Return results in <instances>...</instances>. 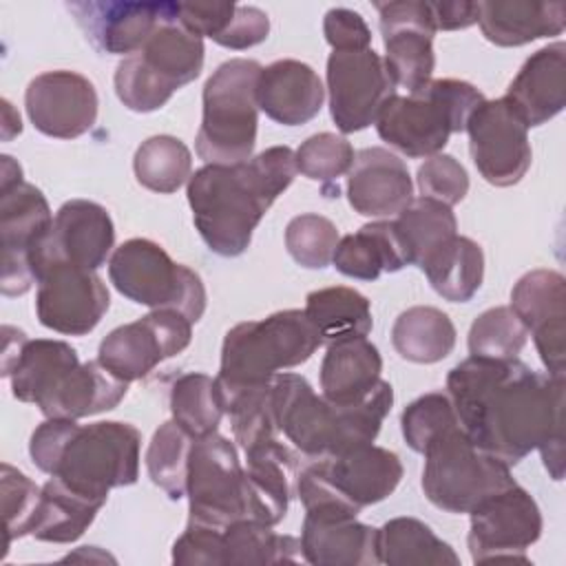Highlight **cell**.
<instances>
[{
	"label": "cell",
	"mask_w": 566,
	"mask_h": 566,
	"mask_svg": "<svg viewBox=\"0 0 566 566\" xmlns=\"http://www.w3.org/2000/svg\"><path fill=\"white\" fill-rule=\"evenodd\" d=\"M303 312L316 327L323 345L367 336L374 327L369 298L345 285L310 292Z\"/></svg>",
	"instance_id": "35"
},
{
	"label": "cell",
	"mask_w": 566,
	"mask_h": 566,
	"mask_svg": "<svg viewBox=\"0 0 566 566\" xmlns=\"http://www.w3.org/2000/svg\"><path fill=\"white\" fill-rule=\"evenodd\" d=\"M203 38L192 33L175 15L166 18L144 46L126 55L115 69V93L135 113H153L203 69Z\"/></svg>",
	"instance_id": "8"
},
{
	"label": "cell",
	"mask_w": 566,
	"mask_h": 566,
	"mask_svg": "<svg viewBox=\"0 0 566 566\" xmlns=\"http://www.w3.org/2000/svg\"><path fill=\"white\" fill-rule=\"evenodd\" d=\"M170 413L195 440L214 433L226 413L214 378L201 371L179 376L170 387Z\"/></svg>",
	"instance_id": "41"
},
{
	"label": "cell",
	"mask_w": 566,
	"mask_h": 566,
	"mask_svg": "<svg viewBox=\"0 0 566 566\" xmlns=\"http://www.w3.org/2000/svg\"><path fill=\"white\" fill-rule=\"evenodd\" d=\"M453 424H458V416L451 398L442 391H431L416 398L400 416L402 438L416 453H422L433 438Z\"/></svg>",
	"instance_id": "46"
},
{
	"label": "cell",
	"mask_w": 566,
	"mask_h": 566,
	"mask_svg": "<svg viewBox=\"0 0 566 566\" xmlns=\"http://www.w3.org/2000/svg\"><path fill=\"white\" fill-rule=\"evenodd\" d=\"M511 310L533 334L551 376L566 369V279L557 270H531L511 290Z\"/></svg>",
	"instance_id": "22"
},
{
	"label": "cell",
	"mask_w": 566,
	"mask_h": 566,
	"mask_svg": "<svg viewBox=\"0 0 566 566\" xmlns=\"http://www.w3.org/2000/svg\"><path fill=\"white\" fill-rule=\"evenodd\" d=\"M268 33H270V18L265 11H261L259 7L237 4L232 22L214 42L232 51H243L261 44L268 38Z\"/></svg>",
	"instance_id": "53"
},
{
	"label": "cell",
	"mask_w": 566,
	"mask_h": 566,
	"mask_svg": "<svg viewBox=\"0 0 566 566\" xmlns=\"http://www.w3.org/2000/svg\"><path fill=\"white\" fill-rule=\"evenodd\" d=\"M391 343L400 358L431 365L447 358L455 347V325L431 305H413L398 314L391 327Z\"/></svg>",
	"instance_id": "36"
},
{
	"label": "cell",
	"mask_w": 566,
	"mask_h": 566,
	"mask_svg": "<svg viewBox=\"0 0 566 566\" xmlns=\"http://www.w3.org/2000/svg\"><path fill=\"white\" fill-rule=\"evenodd\" d=\"M172 564L223 566V531L188 522L172 544Z\"/></svg>",
	"instance_id": "50"
},
{
	"label": "cell",
	"mask_w": 566,
	"mask_h": 566,
	"mask_svg": "<svg viewBox=\"0 0 566 566\" xmlns=\"http://www.w3.org/2000/svg\"><path fill=\"white\" fill-rule=\"evenodd\" d=\"M24 106L31 124L42 135L75 139L93 128L99 99L88 77L60 69L40 73L29 82Z\"/></svg>",
	"instance_id": "21"
},
{
	"label": "cell",
	"mask_w": 566,
	"mask_h": 566,
	"mask_svg": "<svg viewBox=\"0 0 566 566\" xmlns=\"http://www.w3.org/2000/svg\"><path fill=\"white\" fill-rule=\"evenodd\" d=\"M486 97L469 82L438 77L416 93H394L376 117V130L398 153L420 159L442 153L453 133H462Z\"/></svg>",
	"instance_id": "5"
},
{
	"label": "cell",
	"mask_w": 566,
	"mask_h": 566,
	"mask_svg": "<svg viewBox=\"0 0 566 566\" xmlns=\"http://www.w3.org/2000/svg\"><path fill=\"white\" fill-rule=\"evenodd\" d=\"M84 38L97 53L133 55L153 31L177 13L179 2H122V0H80L66 2Z\"/></svg>",
	"instance_id": "23"
},
{
	"label": "cell",
	"mask_w": 566,
	"mask_h": 566,
	"mask_svg": "<svg viewBox=\"0 0 566 566\" xmlns=\"http://www.w3.org/2000/svg\"><path fill=\"white\" fill-rule=\"evenodd\" d=\"M380 564L389 566H458L460 557L431 526L416 517H394L378 528Z\"/></svg>",
	"instance_id": "37"
},
{
	"label": "cell",
	"mask_w": 566,
	"mask_h": 566,
	"mask_svg": "<svg viewBox=\"0 0 566 566\" xmlns=\"http://www.w3.org/2000/svg\"><path fill=\"white\" fill-rule=\"evenodd\" d=\"M0 484H2V509H4V522H7V535H4V553H7L13 539L31 535L42 489L29 475H24L22 471H18L7 462H2Z\"/></svg>",
	"instance_id": "48"
},
{
	"label": "cell",
	"mask_w": 566,
	"mask_h": 566,
	"mask_svg": "<svg viewBox=\"0 0 566 566\" xmlns=\"http://www.w3.org/2000/svg\"><path fill=\"white\" fill-rule=\"evenodd\" d=\"M270 382L241 391L226 409V413L230 416L234 440L241 444L243 451L270 438H276V433L281 431Z\"/></svg>",
	"instance_id": "44"
},
{
	"label": "cell",
	"mask_w": 566,
	"mask_h": 566,
	"mask_svg": "<svg viewBox=\"0 0 566 566\" xmlns=\"http://www.w3.org/2000/svg\"><path fill=\"white\" fill-rule=\"evenodd\" d=\"M400 480L398 453L367 442L338 455L316 458L296 475V495L305 511L356 517L365 506L389 497Z\"/></svg>",
	"instance_id": "6"
},
{
	"label": "cell",
	"mask_w": 566,
	"mask_h": 566,
	"mask_svg": "<svg viewBox=\"0 0 566 566\" xmlns=\"http://www.w3.org/2000/svg\"><path fill=\"white\" fill-rule=\"evenodd\" d=\"M504 99L526 128L542 126L559 115L566 106V44L557 40L526 57Z\"/></svg>",
	"instance_id": "26"
},
{
	"label": "cell",
	"mask_w": 566,
	"mask_h": 566,
	"mask_svg": "<svg viewBox=\"0 0 566 566\" xmlns=\"http://www.w3.org/2000/svg\"><path fill=\"white\" fill-rule=\"evenodd\" d=\"M347 201L363 217L389 219L400 214L413 201L407 164L382 146L358 150L347 172Z\"/></svg>",
	"instance_id": "24"
},
{
	"label": "cell",
	"mask_w": 566,
	"mask_h": 566,
	"mask_svg": "<svg viewBox=\"0 0 566 566\" xmlns=\"http://www.w3.org/2000/svg\"><path fill=\"white\" fill-rule=\"evenodd\" d=\"M464 130L471 159L484 181L497 188L522 181L533 159L528 128L504 97L484 99L471 113Z\"/></svg>",
	"instance_id": "16"
},
{
	"label": "cell",
	"mask_w": 566,
	"mask_h": 566,
	"mask_svg": "<svg viewBox=\"0 0 566 566\" xmlns=\"http://www.w3.org/2000/svg\"><path fill=\"white\" fill-rule=\"evenodd\" d=\"M338 228L323 214L305 212L285 228V248L290 256L307 270H323L332 263L338 245Z\"/></svg>",
	"instance_id": "45"
},
{
	"label": "cell",
	"mask_w": 566,
	"mask_h": 566,
	"mask_svg": "<svg viewBox=\"0 0 566 566\" xmlns=\"http://www.w3.org/2000/svg\"><path fill=\"white\" fill-rule=\"evenodd\" d=\"M394 228L409 265H420L429 252L458 234V221L451 206L429 197L413 199L400 214H396Z\"/></svg>",
	"instance_id": "39"
},
{
	"label": "cell",
	"mask_w": 566,
	"mask_h": 566,
	"mask_svg": "<svg viewBox=\"0 0 566 566\" xmlns=\"http://www.w3.org/2000/svg\"><path fill=\"white\" fill-rule=\"evenodd\" d=\"M301 539L274 533L270 524L237 520L223 528V566H265L301 562Z\"/></svg>",
	"instance_id": "38"
},
{
	"label": "cell",
	"mask_w": 566,
	"mask_h": 566,
	"mask_svg": "<svg viewBox=\"0 0 566 566\" xmlns=\"http://www.w3.org/2000/svg\"><path fill=\"white\" fill-rule=\"evenodd\" d=\"M192 338V323L177 310H150L146 316L108 332L97 360L117 378H146L159 363L181 354Z\"/></svg>",
	"instance_id": "14"
},
{
	"label": "cell",
	"mask_w": 566,
	"mask_h": 566,
	"mask_svg": "<svg viewBox=\"0 0 566 566\" xmlns=\"http://www.w3.org/2000/svg\"><path fill=\"white\" fill-rule=\"evenodd\" d=\"M325 102L318 73L301 60H276L261 69L256 104L270 119L283 126H301L314 119Z\"/></svg>",
	"instance_id": "28"
},
{
	"label": "cell",
	"mask_w": 566,
	"mask_h": 566,
	"mask_svg": "<svg viewBox=\"0 0 566 566\" xmlns=\"http://www.w3.org/2000/svg\"><path fill=\"white\" fill-rule=\"evenodd\" d=\"M142 433L119 420L75 424L64 442L53 475L69 489L106 504L108 493L139 478Z\"/></svg>",
	"instance_id": "9"
},
{
	"label": "cell",
	"mask_w": 566,
	"mask_h": 566,
	"mask_svg": "<svg viewBox=\"0 0 566 566\" xmlns=\"http://www.w3.org/2000/svg\"><path fill=\"white\" fill-rule=\"evenodd\" d=\"M422 455V491L447 513H471L493 493L515 484L509 467L480 451L460 422L433 438Z\"/></svg>",
	"instance_id": "10"
},
{
	"label": "cell",
	"mask_w": 566,
	"mask_h": 566,
	"mask_svg": "<svg viewBox=\"0 0 566 566\" xmlns=\"http://www.w3.org/2000/svg\"><path fill=\"white\" fill-rule=\"evenodd\" d=\"M2 113H4V124H2V139L9 142L13 135H20L22 133V122H20V115L13 111L11 102L9 99H2Z\"/></svg>",
	"instance_id": "57"
},
{
	"label": "cell",
	"mask_w": 566,
	"mask_h": 566,
	"mask_svg": "<svg viewBox=\"0 0 566 566\" xmlns=\"http://www.w3.org/2000/svg\"><path fill=\"white\" fill-rule=\"evenodd\" d=\"M416 179L422 197L436 199L451 208L460 203L469 192V175L464 166L447 153L427 157L424 164H420Z\"/></svg>",
	"instance_id": "49"
},
{
	"label": "cell",
	"mask_w": 566,
	"mask_h": 566,
	"mask_svg": "<svg viewBox=\"0 0 566 566\" xmlns=\"http://www.w3.org/2000/svg\"><path fill=\"white\" fill-rule=\"evenodd\" d=\"M111 307V294L95 270L55 263L38 276V321L64 336L93 332Z\"/></svg>",
	"instance_id": "18"
},
{
	"label": "cell",
	"mask_w": 566,
	"mask_h": 566,
	"mask_svg": "<svg viewBox=\"0 0 566 566\" xmlns=\"http://www.w3.org/2000/svg\"><path fill=\"white\" fill-rule=\"evenodd\" d=\"M245 495L248 520L263 524H279L296 486L298 455L276 438H270L245 451Z\"/></svg>",
	"instance_id": "27"
},
{
	"label": "cell",
	"mask_w": 566,
	"mask_h": 566,
	"mask_svg": "<svg viewBox=\"0 0 566 566\" xmlns=\"http://www.w3.org/2000/svg\"><path fill=\"white\" fill-rule=\"evenodd\" d=\"M195 438L179 427L175 420H168L157 427L146 451L148 478L159 486L170 500H181L186 495L188 462Z\"/></svg>",
	"instance_id": "42"
},
{
	"label": "cell",
	"mask_w": 566,
	"mask_h": 566,
	"mask_svg": "<svg viewBox=\"0 0 566 566\" xmlns=\"http://www.w3.org/2000/svg\"><path fill=\"white\" fill-rule=\"evenodd\" d=\"M298 168L290 146H270L241 164H206L186 184L192 221L219 256H239L270 206L294 181Z\"/></svg>",
	"instance_id": "2"
},
{
	"label": "cell",
	"mask_w": 566,
	"mask_h": 566,
	"mask_svg": "<svg viewBox=\"0 0 566 566\" xmlns=\"http://www.w3.org/2000/svg\"><path fill=\"white\" fill-rule=\"evenodd\" d=\"M478 24L491 44L522 46L559 35L566 27V4L562 0H486L478 2Z\"/></svg>",
	"instance_id": "30"
},
{
	"label": "cell",
	"mask_w": 566,
	"mask_h": 566,
	"mask_svg": "<svg viewBox=\"0 0 566 566\" xmlns=\"http://www.w3.org/2000/svg\"><path fill=\"white\" fill-rule=\"evenodd\" d=\"M327 93L336 128L349 135L371 126L396 88L382 57L374 49H365L332 51L327 57Z\"/></svg>",
	"instance_id": "17"
},
{
	"label": "cell",
	"mask_w": 566,
	"mask_h": 566,
	"mask_svg": "<svg viewBox=\"0 0 566 566\" xmlns=\"http://www.w3.org/2000/svg\"><path fill=\"white\" fill-rule=\"evenodd\" d=\"M53 214L46 197L29 181L0 190V234H2V279L4 296H22L33 283L29 252L40 234L51 226Z\"/></svg>",
	"instance_id": "20"
},
{
	"label": "cell",
	"mask_w": 566,
	"mask_h": 566,
	"mask_svg": "<svg viewBox=\"0 0 566 566\" xmlns=\"http://www.w3.org/2000/svg\"><path fill=\"white\" fill-rule=\"evenodd\" d=\"M237 11L234 2H179V20L199 38L212 42L228 29Z\"/></svg>",
	"instance_id": "54"
},
{
	"label": "cell",
	"mask_w": 566,
	"mask_h": 566,
	"mask_svg": "<svg viewBox=\"0 0 566 566\" xmlns=\"http://www.w3.org/2000/svg\"><path fill=\"white\" fill-rule=\"evenodd\" d=\"M418 268L442 298L451 303H467L482 285L484 252L473 239L453 234L429 252Z\"/></svg>",
	"instance_id": "33"
},
{
	"label": "cell",
	"mask_w": 566,
	"mask_h": 566,
	"mask_svg": "<svg viewBox=\"0 0 566 566\" xmlns=\"http://www.w3.org/2000/svg\"><path fill=\"white\" fill-rule=\"evenodd\" d=\"M294 157L298 172L307 179L334 181L349 172L356 153L343 135L316 133L294 150Z\"/></svg>",
	"instance_id": "47"
},
{
	"label": "cell",
	"mask_w": 566,
	"mask_h": 566,
	"mask_svg": "<svg viewBox=\"0 0 566 566\" xmlns=\"http://www.w3.org/2000/svg\"><path fill=\"white\" fill-rule=\"evenodd\" d=\"M108 279L115 290L137 305L150 310H177L192 325L206 312V287L188 265L175 263L170 254L150 239H128L108 259Z\"/></svg>",
	"instance_id": "11"
},
{
	"label": "cell",
	"mask_w": 566,
	"mask_h": 566,
	"mask_svg": "<svg viewBox=\"0 0 566 566\" xmlns=\"http://www.w3.org/2000/svg\"><path fill=\"white\" fill-rule=\"evenodd\" d=\"M526 340L528 329L506 305L482 312L469 329V352L480 358H517Z\"/></svg>",
	"instance_id": "43"
},
{
	"label": "cell",
	"mask_w": 566,
	"mask_h": 566,
	"mask_svg": "<svg viewBox=\"0 0 566 566\" xmlns=\"http://www.w3.org/2000/svg\"><path fill=\"white\" fill-rule=\"evenodd\" d=\"M133 170L144 188L170 195L188 184L192 175V155L179 137L155 135L137 146Z\"/></svg>",
	"instance_id": "40"
},
{
	"label": "cell",
	"mask_w": 566,
	"mask_h": 566,
	"mask_svg": "<svg viewBox=\"0 0 566 566\" xmlns=\"http://www.w3.org/2000/svg\"><path fill=\"white\" fill-rule=\"evenodd\" d=\"M261 64L232 57L219 64L203 86V113L195 150L206 164H241L252 157L256 144L259 104L256 82Z\"/></svg>",
	"instance_id": "7"
},
{
	"label": "cell",
	"mask_w": 566,
	"mask_h": 566,
	"mask_svg": "<svg viewBox=\"0 0 566 566\" xmlns=\"http://www.w3.org/2000/svg\"><path fill=\"white\" fill-rule=\"evenodd\" d=\"M447 396L480 451L511 469L537 449L551 478H564V376L469 356L447 374Z\"/></svg>",
	"instance_id": "1"
},
{
	"label": "cell",
	"mask_w": 566,
	"mask_h": 566,
	"mask_svg": "<svg viewBox=\"0 0 566 566\" xmlns=\"http://www.w3.org/2000/svg\"><path fill=\"white\" fill-rule=\"evenodd\" d=\"M469 553L475 564L528 562L526 548L542 535L544 520L533 495L517 482L480 502L471 513Z\"/></svg>",
	"instance_id": "13"
},
{
	"label": "cell",
	"mask_w": 566,
	"mask_h": 566,
	"mask_svg": "<svg viewBox=\"0 0 566 566\" xmlns=\"http://www.w3.org/2000/svg\"><path fill=\"white\" fill-rule=\"evenodd\" d=\"M323 33L334 51H365L371 44V31L358 11L334 7L323 18Z\"/></svg>",
	"instance_id": "51"
},
{
	"label": "cell",
	"mask_w": 566,
	"mask_h": 566,
	"mask_svg": "<svg viewBox=\"0 0 566 566\" xmlns=\"http://www.w3.org/2000/svg\"><path fill=\"white\" fill-rule=\"evenodd\" d=\"M270 385L279 429L296 451L312 460L374 442L394 405V389L387 380L352 405L318 396L298 374H276Z\"/></svg>",
	"instance_id": "3"
},
{
	"label": "cell",
	"mask_w": 566,
	"mask_h": 566,
	"mask_svg": "<svg viewBox=\"0 0 566 566\" xmlns=\"http://www.w3.org/2000/svg\"><path fill=\"white\" fill-rule=\"evenodd\" d=\"M382 356L367 336L327 345L321 363L323 396L338 405H352L371 394L382 380Z\"/></svg>",
	"instance_id": "31"
},
{
	"label": "cell",
	"mask_w": 566,
	"mask_h": 566,
	"mask_svg": "<svg viewBox=\"0 0 566 566\" xmlns=\"http://www.w3.org/2000/svg\"><path fill=\"white\" fill-rule=\"evenodd\" d=\"M332 263L340 274L358 281H376L385 272H398L409 265L394 221L389 219L371 221L340 237Z\"/></svg>",
	"instance_id": "32"
},
{
	"label": "cell",
	"mask_w": 566,
	"mask_h": 566,
	"mask_svg": "<svg viewBox=\"0 0 566 566\" xmlns=\"http://www.w3.org/2000/svg\"><path fill=\"white\" fill-rule=\"evenodd\" d=\"M113 245L115 226L108 210L88 199H71L60 206L51 226L29 252L35 283L55 263L97 270L106 263Z\"/></svg>",
	"instance_id": "15"
},
{
	"label": "cell",
	"mask_w": 566,
	"mask_h": 566,
	"mask_svg": "<svg viewBox=\"0 0 566 566\" xmlns=\"http://www.w3.org/2000/svg\"><path fill=\"white\" fill-rule=\"evenodd\" d=\"M0 159H2V170H0V190H2V188H11V186H15V184L24 181V179H22V168H20V164H18L11 155H2Z\"/></svg>",
	"instance_id": "56"
},
{
	"label": "cell",
	"mask_w": 566,
	"mask_h": 566,
	"mask_svg": "<svg viewBox=\"0 0 566 566\" xmlns=\"http://www.w3.org/2000/svg\"><path fill=\"white\" fill-rule=\"evenodd\" d=\"M188 522L226 528L248 520L245 475L237 447L221 433L197 438L188 462Z\"/></svg>",
	"instance_id": "12"
},
{
	"label": "cell",
	"mask_w": 566,
	"mask_h": 566,
	"mask_svg": "<svg viewBox=\"0 0 566 566\" xmlns=\"http://www.w3.org/2000/svg\"><path fill=\"white\" fill-rule=\"evenodd\" d=\"M128 391V382L108 371L99 360L80 363L40 398L44 418L80 420L115 409Z\"/></svg>",
	"instance_id": "29"
},
{
	"label": "cell",
	"mask_w": 566,
	"mask_h": 566,
	"mask_svg": "<svg viewBox=\"0 0 566 566\" xmlns=\"http://www.w3.org/2000/svg\"><path fill=\"white\" fill-rule=\"evenodd\" d=\"M380 33L385 42V71L394 88L420 91L433 77V22L429 0L378 2Z\"/></svg>",
	"instance_id": "19"
},
{
	"label": "cell",
	"mask_w": 566,
	"mask_h": 566,
	"mask_svg": "<svg viewBox=\"0 0 566 566\" xmlns=\"http://www.w3.org/2000/svg\"><path fill=\"white\" fill-rule=\"evenodd\" d=\"M301 553L312 566H376L380 564L378 528L354 515L305 511Z\"/></svg>",
	"instance_id": "25"
},
{
	"label": "cell",
	"mask_w": 566,
	"mask_h": 566,
	"mask_svg": "<svg viewBox=\"0 0 566 566\" xmlns=\"http://www.w3.org/2000/svg\"><path fill=\"white\" fill-rule=\"evenodd\" d=\"M321 345V336L303 310H281L230 327L214 378L223 411L241 391L268 385L281 369L310 360Z\"/></svg>",
	"instance_id": "4"
},
{
	"label": "cell",
	"mask_w": 566,
	"mask_h": 566,
	"mask_svg": "<svg viewBox=\"0 0 566 566\" xmlns=\"http://www.w3.org/2000/svg\"><path fill=\"white\" fill-rule=\"evenodd\" d=\"M102 506L104 502L69 489L60 478L51 475L40 493L31 537L40 542L71 544L84 535Z\"/></svg>",
	"instance_id": "34"
},
{
	"label": "cell",
	"mask_w": 566,
	"mask_h": 566,
	"mask_svg": "<svg viewBox=\"0 0 566 566\" xmlns=\"http://www.w3.org/2000/svg\"><path fill=\"white\" fill-rule=\"evenodd\" d=\"M77 424V420H64V418H46L33 433H31V442H29V455L33 460V464L53 475L55 464L60 460V453L64 449L66 438L71 436L73 427Z\"/></svg>",
	"instance_id": "52"
},
{
	"label": "cell",
	"mask_w": 566,
	"mask_h": 566,
	"mask_svg": "<svg viewBox=\"0 0 566 566\" xmlns=\"http://www.w3.org/2000/svg\"><path fill=\"white\" fill-rule=\"evenodd\" d=\"M431 22L436 31H458L478 22V2H431Z\"/></svg>",
	"instance_id": "55"
}]
</instances>
